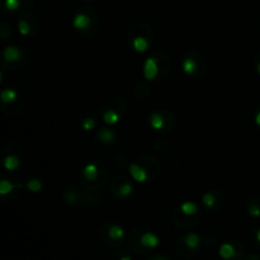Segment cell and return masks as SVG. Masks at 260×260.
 Listing matches in <instances>:
<instances>
[{"label": "cell", "instance_id": "obj_1", "mask_svg": "<svg viewBox=\"0 0 260 260\" xmlns=\"http://www.w3.org/2000/svg\"><path fill=\"white\" fill-rule=\"evenodd\" d=\"M109 178V168L102 160H94L84 165L79 174V180L84 189L101 190Z\"/></svg>", "mask_w": 260, "mask_h": 260}, {"label": "cell", "instance_id": "obj_2", "mask_svg": "<svg viewBox=\"0 0 260 260\" xmlns=\"http://www.w3.org/2000/svg\"><path fill=\"white\" fill-rule=\"evenodd\" d=\"M172 70V61L165 52L157 51L145 60L142 74L146 81L152 84H161L169 76Z\"/></svg>", "mask_w": 260, "mask_h": 260}, {"label": "cell", "instance_id": "obj_3", "mask_svg": "<svg viewBox=\"0 0 260 260\" xmlns=\"http://www.w3.org/2000/svg\"><path fill=\"white\" fill-rule=\"evenodd\" d=\"M129 175L137 183L152 182L161 172V162L156 156L145 154L137 157L128 167Z\"/></svg>", "mask_w": 260, "mask_h": 260}, {"label": "cell", "instance_id": "obj_4", "mask_svg": "<svg viewBox=\"0 0 260 260\" xmlns=\"http://www.w3.org/2000/svg\"><path fill=\"white\" fill-rule=\"evenodd\" d=\"M99 25H101V14L95 8L85 5L74 14L73 27L81 36L88 37L94 35L98 30Z\"/></svg>", "mask_w": 260, "mask_h": 260}, {"label": "cell", "instance_id": "obj_5", "mask_svg": "<svg viewBox=\"0 0 260 260\" xmlns=\"http://www.w3.org/2000/svg\"><path fill=\"white\" fill-rule=\"evenodd\" d=\"M127 42L129 48L137 53H145L149 51L154 43V32L151 25L147 23H137L132 25L127 35Z\"/></svg>", "mask_w": 260, "mask_h": 260}, {"label": "cell", "instance_id": "obj_6", "mask_svg": "<svg viewBox=\"0 0 260 260\" xmlns=\"http://www.w3.org/2000/svg\"><path fill=\"white\" fill-rule=\"evenodd\" d=\"M128 245L136 253H147L149 250L156 249L160 245V238L150 229L140 226L131 231V235L128 238Z\"/></svg>", "mask_w": 260, "mask_h": 260}, {"label": "cell", "instance_id": "obj_7", "mask_svg": "<svg viewBox=\"0 0 260 260\" xmlns=\"http://www.w3.org/2000/svg\"><path fill=\"white\" fill-rule=\"evenodd\" d=\"M126 113V103L118 95L108 96L101 107V116L104 123L113 126L117 124Z\"/></svg>", "mask_w": 260, "mask_h": 260}, {"label": "cell", "instance_id": "obj_8", "mask_svg": "<svg viewBox=\"0 0 260 260\" xmlns=\"http://www.w3.org/2000/svg\"><path fill=\"white\" fill-rule=\"evenodd\" d=\"M182 70L188 78L200 80L207 73V62L205 57L197 51H189L182 60Z\"/></svg>", "mask_w": 260, "mask_h": 260}, {"label": "cell", "instance_id": "obj_9", "mask_svg": "<svg viewBox=\"0 0 260 260\" xmlns=\"http://www.w3.org/2000/svg\"><path fill=\"white\" fill-rule=\"evenodd\" d=\"M29 61L28 52L24 47L10 45L3 50V70L10 69V70H19L23 69Z\"/></svg>", "mask_w": 260, "mask_h": 260}, {"label": "cell", "instance_id": "obj_10", "mask_svg": "<svg viewBox=\"0 0 260 260\" xmlns=\"http://www.w3.org/2000/svg\"><path fill=\"white\" fill-rule=\"evenodd\" d=\"M2 111L7 114H18L23 111L25 99L19 90L14 88H4L0 93Z\"/></svg>", "mask_w": 260, "mask_h": 260}, {"label": "cell", "instance_id": "obj_11", "mask_svg": "<svg viewBox=\"0 0 260 260\" xmlns=\"http://www.w3.org/2000/svg\"><path fill=\"white\" fill-rule=\"evenodd\" d=\"M149 124L154 131L168 134L174 131L177 119L169 109H155L149 114Z\"/></svg>", "mask_w": 260, "mask_h": 260}, {"label": "cell", "instance_id": "obj_12", "mask_svg": "<svg viewBox=\"0 0 260 260\" xmlns=\"http://www.w3.org/2000/svg\"><path fill=\"white\" fill-rule=\"evenodd\" d=\"M201 244H202V240L197 233H188L180 239H178V241L175 243V251L180 256L192 258L200 251Z\"/></svg>", "mask_w": 260, "mask_h": 260}, {"label": "cell", "instance_id": "obj_13", "mask_svg": "<svg viewBox=\"0 0 260 260\" xmlns=\"http://www.w3.org/2000/svg\"><path fill=\"white\" fill-rule=\"evenodd\" d=\"M134 184L124 174H118L111 182V194L114 200H127L134 193Z\"/></svg>", "mask_w": 260, "mask_h": 260}, {"label": "cell", "instance_id": "obj_14", "mask_svg": "<svg viewBox=\"0 0 260 260\" xmlns=\"http://www.w3.org/2000/svg\"><path fill=\"white\" fill-rule=\"evenodd\" d=\"M18 30L24 37H32L40 29V20L30 10H23L17 20Z\"/></svg>", "mask_w": 260, "mask_h": 260}, {"label": "cell", "instance_id": "obj_15", "mask_svg": "<svg viewBox=\"0 0 260 260\" xmlns=\"http://www.w3.org/2000/svg\"><path fill=\"white\" fill-rule=\"evenodd\" d=\"M124 235H126V233H124L123 228H121L117 223H106L101 230L102 241L107 246H119L124 239Z\"/></svg>", "mask_w": 260, "mask_h": 260}, {"label": "cell", "instance_id": "obj_16", "mask_svg": "<svg viewBox=\"0 0 260 260\" xmlns=\"http://www.w3.org/2000/svg\"><path fill=\"white\" fill-rule=\"evenodd\" d=\"M202 205L210 212H217L225 206V196L217 189L207 190L202 196Z\"/></svg>", "mask_w": 260, "mask_h": 260}, {"label": "cell", "instance_id": "obj_17", "mask_svg": "<svg viewBox=\"0 0 260 260\" xmlns=\"http://www.w3.org/2000/svg\"><path fill=\"white\" fill-rule=\"evenodd\" d=\"M220 256L225 260H240L244 258V248L239 241H228L220 246Z\"/></svg>", "mask_w": 260, "mask_h": 260}, {"label": "cell", "instance_id": "obj_18", "mask_svg": "<svg viewBox=\"0 0 260 260\" xmlns=\"http://www.w3.org/2000/svg\"><path fill=\"white\" fill-rule=\"evenodd\" d=\"M103 201L104 198L103 196L99 194V190H88L83 188V190L80 193V197H79L78 206L84 208L96 207V206H101L103 203Z\"/></svg>", "mask_w": 260, "mask_h": 260}, {"label": "cell", "instance_id": "obj_19", "mask_svg": "<svg viewBox=\"0 0 260 260\" xmlns=\"http://www.w3.org/2000/svg\"><path fill=\"white\" fill-rule=\"evenodd\" d=\"M201 216H196V217H189V216H185L179 208H175L174 212H173L172 221L174 223L175 228L182 229V230H188V229L193 228L198 223Z\"/></svg>", "mask_w": 260, "mask_h": 260}, {"label": "cell", "instance_id": "obj_20", "mask_svg": "<svg viewBox=\"0 0 260 260\" xmlns=\"http://www.w3.org/2000/svg\"><path fill=\"white\" fill-rule=\"evenodd\" d=\"M3 165L9 172H14V170L19 169L20 165H22V155H20L19 149H15L13 146V150H10L8 154H4Z\"/></svg>", "mask_w": 260, "mask_h": 260}, {"label": "cell", "instance_id": "obj_21", "mask_svg": "<svg viewBox=\"0 0 260 260\" xmlns=\"http://www.w3.org/2000/svg\"><path fill=\"white\" fill-rule=\"evenodd\" d=\"M117 140L116 132L112 128L108 127H103V128L99 129L96 132V142H99L103 146H109V145H113Z\"/></svg>", "mask_w": 260, "mask_h": 260}, {"label": "cell", "instance_id": "obj_22", "mask_svg": "<svg viewBox=\"0 0 260 260\" xmlns=\"http://www.w3.org/2000/svg\"><path fill=\"white\" fill-rule=\"evenodd\" d=\"M79 126L86 132L93 131L96 127V117L93 113H90V112H84L79 117Z\"/></svg>", "mask_w": 260, "mask_h": 260}, {"label": "cell", "instance_id": "obj_23", "mask_svg": "<svg viewBox=\"0 0 260 260\" xmlns=\"http://www.w3.org/2000/svg\"><path fill=\"white\" fill-rule=\"evenodd\" d=\"M134 94L137 99H140V101H145V99L149 98L150 94H151V88H150L149 84L145 83V81H139V83L134 86Z\"/></svg>", "mask_w": 260, "mask_h": 260}, {"label": "cell", "instance_id": "obj_24", "mask_svg": "<svg viewBox=\"0 0 260 260\" xmlns=\"http://www.w3.org/2000/svg\"><path fill=\"white\" fill-rule=\"evenodd\" d=\"M80 190L75 187H70L63 190V201L70 206H78L79 197H80Z\"/></svg>", "mask_w": 260, "mask_h": 260}, {"label": "cell", "instance_id": "obj_25", "mask_svg": "<svg viewBox=\"0 0 260 260\" xmlns=\"http://www.w3.org/2000/svg\"><path fill=\"white\" fill-rule=\"evenodd\" d=\"M178 208H179V210L182 211L185 216H189V217L201 216L200 207H198L194 202H190V201H187V202L182 203V205H180Z\"/></svg>", "mask_w": 260, "mask_h": 260}, {"label": "cell", "instance_id": "obj_26", "mask_svg": "<svg viewBox=\"0 0 260 260\" xmlns=\"http://www.w3.org/2000/svg\"><path fill=\"white\" fill-rule=\"evenodd\" d=\"M246 211L254 218L260 217V198H250L246 202Z\"/></svg>", "mask_w": 260, "mask_h": 260}, {"label": "cell", "instance_id": "obj_27", "mask_svg": "<svg viewBox=\"0 0 260 260\" xmlns=\"http://www.w3.org/2000/svg\"><path fill=\"white\" fill-rule=\"evenodd\" d=\"M20 188H24V184H13L12 182H9L8 179H3L2 182H0V194L3 196V197H5L7 194H10V193L13 192V190L15 189H20Z\"/></svg>", "mask_w": 260, "mask_h": 260}, {"label": "cell", "instance_id": "obj_28", "mask_svg": "<svg viewBox=\"0 0 260 260\" xmlns=\"http://www.w3.org/2000/svg\"><path fill=\"white\" fill-rule=\"evenodd\" d=\"M22 5V0H3V9L5 12H15Z\"/></svg>", "mask_w": 260, "mask_h": 260}, {"label": "cell", "instance_id": "obj_29", "mask_svg": "<svg viewBox=\"0 0 260 260\" xmlns=\"http://www.w3.org/2000/svg\"><path fill=\"white\" fill-rule=\"evenodd\" d=\"M24 188H27L28 190L33 193H38L42 190V182L40 179H29L24 184Z\"/></svg>", "mask_w": 260, "mask_h": 260}, {"label": "cell", "instance_id": "obj_30", "mask_svg": "<svg viewBox=\"0 0 260 260\" xmlns=\"http://www.w3.org/2000/svg\"><path fill=\"white\" fill-rule=\"evenodd\" d=\"M152 146H154L155 150L160 152H168L170 150V144L164 139H156L154 144H152Z\"/></svg>", "mask_w": 260, "mask_h": 260}, {"label": "cell", "instance_id": "obj_31", "mask_svg": "<svg viewBox=\"0 0 260 260\" xmlns=\"http://www.w3.org/2000/svg\"><path fill=\"white\" fill-rule=\"evenodd\" d=\"M254 121H255L256 126L260 128V104L255 108V112H254Z\"/></svg>", "mask_w": 260, "mask_h": 260}, {"label": "cell", "instance_id": "obj_32", "mask_svg": "<svg viewBox=\"0 0 260 260\" xmlns=\"http://www.w3.org/2000/svg\"><path fill=\"white\" fill-rule=\"evenodd\" d=\"M254 240H255L256 246L260 249V228L256 229L255 233H254Z\"/></svg>", "mask_w": 260, "mask_h": 260}, {"label": "cell", "instance_id": "obj_33", "mask_svg": "<svg viewBox=\"0 0 260 260\" xmlns=\"http://www.w3.org/2000/svg\"><path fill=\"white\" fill-rule=\"evenodd\" d=\"M255 69H256V73L260 75V51L256 53V57H255Z\"/></svg>", "mask_w": 260, "mask_h": 260}, {"label": "cell", "instance_id": "obj_34", "mask_svg": "<svg viewBox=\"0 0 260 260\" xmlns=\"http://www.w3.org/2000/svg\"><path fill=\"white\" fill-rule=\"evenodd\" d=\"M146 260H169V259L165 258V256H161V255H155V256H152V258L146 259Z\"/></svg>", "mask_w": 260, "mask_h": 260}, {"label": "cell", "instance_id": "obj_35", "mask_svg": "<svg viewBox=\"0 0 260 260\" xmlns=\"http://www.w3.org/2000/svg\"><path fill=\"white\" fill-rule=\"evenodd\" d=\"M118 260H132V258L129 255H127V254H124V255H122Z\"/></svg>", "mask_w": 260, "mask_h": 260}, {"label": "cell", "instance_id": "obj_36", "mask_svg": "<svg viewBox=\"0 0 260 260\" xmlns=\"http://www.w3.org/2000/svg\"><path fill=\"white\" fill-rule=\"evenodd\" d=\"M248 260H260V258H259L258 255H250L248 258Z\"/></svg>", "mask_w": 260, "mask_h": 260}, {"label": "cell", "instance_id": "obj_37", "mask_svg": "<svg viewBox=\"0 0 260 260\" xmlns=\"http://www.w3.org/2000/svg\"><path fill=\"white\" fill-rule=\"evenodd\" d=\"M85 2H88V0H85Z\"/></svg>", "mask_w": 260, "mask_h": 260}]
</instances>
